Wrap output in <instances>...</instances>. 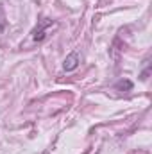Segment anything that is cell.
<instances>
[{
    "mask_svg": "<svg viewBox=\"0 0 152 154\" xmlns=\"http://www.w3.org/2000/svg\"><path fill=\"white\" fill-rule=\"evenodd\" d=\"M79 63H81V57H79V52H72L66 59H65V70L66 72H72V70H75L77 66H79Z\"/></svg>",
    "mask_w": 152,
    "mask_h": 154,
    "instance_id": "6da1fadb",
    "label": "cell"
},
{
    "mask_svg": "<svg viewBox=\"0 0 152 154\" xmlns=\"http://www.w3.org/2000/svg\"><path fill=\"white\" fill-rule=\"evenodd\" d=\"M114 88H116V90H123V91H131V90H132V82H131L129 79H122V81H118V82L114 84Z\"/></svg>",
    "mask_w": 152,
    "mask_h": 154,
    "instance_id": "7a4b0ae2",
    "label": "cell"
},
{
    "mask_svg": "<svg viewBox=\"0 0 152 154\" xmlns=\"http://www.w3.org/2000/svg\"><path fill=\"white\" fill-rule=\"evenodd\" d=\"M4 13H2V7H0V31L4 29V16H2Z\"/></svg>",
    "mask_w": 152,
    "mask_h": 154,
    "instance_id": "3957f363",
    "label": "cell"
}]
</instances>
